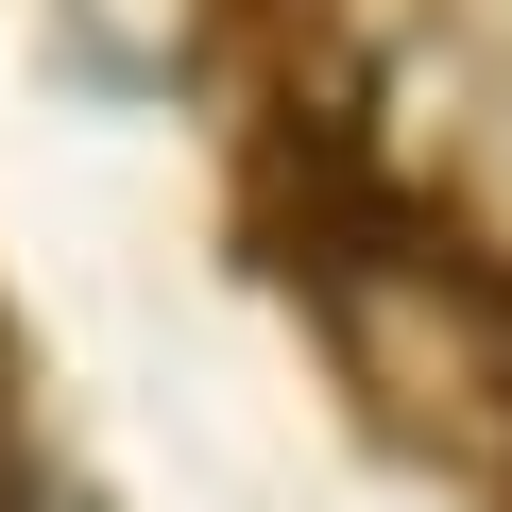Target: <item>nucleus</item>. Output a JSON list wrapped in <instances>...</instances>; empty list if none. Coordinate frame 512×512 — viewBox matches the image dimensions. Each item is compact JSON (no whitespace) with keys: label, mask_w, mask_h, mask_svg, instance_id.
<instances>
[{"label":"nucleus","mask_w":512,"mask_h":512,"mask_svg":"<svg viewBox=\"0 0 512 512\" xmlns=\"http://www.w3.org/2000/svg\"><path fill=\"white\" fill-rule=\"evenodd\" d=\"M274 274L325 308L359 410L427 478H461L478 512H512V274L495 256L461 222H427L342 120H308V205H274Z\"/></svg>","instance_id":"f257e3e1"},{"label":"nucleus","mask_w":512,"mask_h":512,"mask_svg":"<svg viewBox=\"0 0 512 512\" xmlns=\"http://www.w3.org/2000/svg\"><path fill=\"white\" fill-rule=\"evenodd\" d=\"M0 512H86V495H52V478H18V461H0Z\"/></svg>","instance_id":"f03ea898"}]
</instances>
